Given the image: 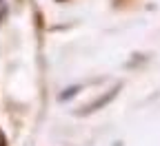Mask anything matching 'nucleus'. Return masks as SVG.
<instances>
[{"label":"nucleus","instance_id":"obj_2","mask_svg":"<svg viewBox=\"0 0 160 146\" xmlns=\"http://www.w3.org/2000/svg\"><path fill=\"white\" fill-rule=\"evenodd\" d=\"M0 146H5V137L2 135H0Z\"/></svg>","mask_w":160,"mask_h":146},{"label":"nucleus","instance_id":"obj_1","mask_svg":"<svg viewBox=\"0 0 160 146\" xmlns=\"http://www.w3.org/2000/svg\"><path fill=\"white\" fill-rule=\"evenodd\" d=\"M116 95V91H111V93H107V95H102V97H100L96 104H89V106H87V111H96V109H100V106H102V104H107L111 97Z\"/></svg>","mask_w":160,"mask_h":146}]
</instances>
